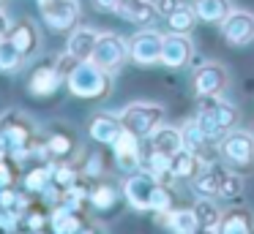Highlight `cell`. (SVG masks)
Here are the masks:
<instances>
[{
  "mask_svg": "<svg viewBox=\"0 0 254 234\" xmlns=\"http://www.w3.org/2000/svg\"><path fill=\"white\" fill-rule=\"evenodd\" d=\"M66 87L71 95L85 98V101H96V98H104L110 93L112 79H110V71L96 65L93 60H77L66 74Z\"/></svg>",
  "mask_w": 254,
  "mask_h": 234,
  "instance_id": "1",
  "label": "cell"
},
{
  "mask_svg": "<svg viewBox=\"0 0 254 234\" xmlns=\"http://www.w3.org/2000/svg\"><path fill=\"white\" fill-rule=\"evenodd\" d=\"M33 120L22 112H8L0 117V141L8 147L14 161H25L30 155V139H33Z\"/></svg>",
  "mask_w": 254,
  "mask_h": 234,
  "instance_id": "2",
  "label": "cell"
},
{
  "mask_svg": "<svg viewBox=\"0 0 254 234\" xmlns=\"http://www.w3.org/2000/svg\"><path fill=\"white\" fill-rule=\"evenodd\" d=\"M118 117H121L123 128L137 134L139 139H148V136L164 123V106H159V103H153V101H134V103H128Z\"/></svg>",
  "mask_w": 254,
  "mask_h": 234,
  "instance_id": "3",
  "label": "cell"
},
{
  "mask_svg": "<svg viewBox=\"0 0 254 234\" xmlns=\"http://www.w3.org/2000/svg\"><path fill=\"white\" fill-rule=\"evenodd\" d=\"M126 57H128V41H123L118 33H99L93 54H90V60H93L96 65H101L104 71L115 74Z\"/></svg>",
  "mask_w": 254,
  "mask_h": 234,
  "instance_id": "4",
  "label": "cell"
},
{
  "mask_svg": "<svg viewBox=\"0 0 254 234\" xmlns=\"http://www.w3.org/2000/svg\"><path fill=\"white\" fill-rule=\"evenodd\" d=\"M161 41H164L161 33H156L153 27H145L128 38V57L142 68H150L161 63Z\"/></svg>",
  "mask_w": 254,
  "mask_h": 234,
  "instance_id": "5",
  "label": "cell"
},
{
  "mask_svg": "<svg viewBox=\"0 0 254 234\" xmlns=\"http://www.w3.org/2000/svg\"><path fill=\"white\" fill-rule=\"evenodd\" d=\"M219 152L227 163H232V166H249V163H254V134L230 128L221 136Z\"/></svg>",
  "mask_w": 254,
  "mask_h": 234,
  "instance_id": "6",
  "label": "cell"
},
{
  "mask_svg": "<svg viewBox=\"0 0 254 234\" xmlns=\"http://www.w3.org/2000/svg\"><path fill=\"white\" fill-rule=\"evenodd\" d=\"M156 188H159V180L153 174H148L145 169H137L123 180V196L134 210H150Z\"/></svg>",
  "mask_w": 254,
  "mask_h": 234,
  "instance_id": "7",
  "label": "cell"
},
{
  "mask_svg": "<svg viewBox=\"0 0 254 234\" xmlns=\"http://www.w3.org/2000/svg\"><path fill=\"white\" fill-rule=\"evenodd\" d=\"M39 11L50 30L66 33L74 30L79 19V0H47V3H39Z\"/></svg>",
  "mask_w": 254,
  "mask_h": 234,
  "instance_id": "8",
  "label": "cell"
},
{
  "mask_svg": "<svg viewBox=\"0 0 254 234\" xmlns=\"http://www.w3.org/2000/svg\"><path fill=\"white\" fill-rule=\"evenodd\" d=\"M221 33H224L227 44L232 47H246L254 41V14L252 11L235 8L221 19Z\"/></svg>",
  "mask_w": 254,
  "mask_h": 234,
  "instance_id": "9",
  "label": "cell"
},
{
  "mask_svg": "<svg viewBox=\"0 0 254 234\" xmlns=\"http://www.w3.org/2000/svg\"><path fill=\"white\" fill-rule=\"evenodd\" d=\"M112 152H115V163L121 172L131 174L142 166V152H139V136L131 134L128 128H121V134L112 141Z\"/></svg>",
  "mask_w": 254,
  "mask_h": 234,
  "instance_id": "10",
  "label": "cell"
},
{
  "mask_svg": "<svg viewBox=\"0 0 254 234\" xmlns=\"http://www.w3.org/2000/svg\"><path fill=\"white\" fill-rule=\"evenodd\" d=\"M191 54H194V47H191L189 33L170 30V36H164V41H161V65H167V68H183L191 60Z\"/></svg>",
  "mask_w": 254,
  "mask_h": 234,
  "instance_id": "11",
  "label": "cell"
},
{
  "mask_svg": "<svg viewBox=\"0 0 254 234\" xmlns=\"http://www.w3.org/2000/svg\"><path fill=\"white\" fill-rule=\"evenodd\" d=\"M230 82V74L221 63H205L194 71V93L197 95H221Z\"/></svg>",
  "mask_w": 254,
  "mask_h": 234,
  "instance_id": "12",
  "label": "cell"
},
{
  "mask_svg": "<svg viewBox=\"0 0 254 234\" xmlns=\"http://www.w3.org/2000/svg\"><path fill=\"white\" fill-rule=\"evenodd\" d=\"M115 14L121 19L131 22V25H139V27H153L161 16L153 0H118Z\"/></svg>",
  "mask_w": 254,
  "mask_h": 234,
  "instance_id": "13",
  "label": "cell"
},
{
  "mask_svg": "<svg viewBox=\"0 0 254 234\" xmlns=\"http://www.w3.org/2000/svg\"><path fill=\"white\" fill-rule=\"evenodd\" d=\"M63 82H66V74L61 71V65H39L28 79V90L36 98H50L58 93Z\"/></svg>",
  "mask_w": 254,
  "mask_h": 234,
  "instance_id": "14",
  "label": "cell"
},
{
  "mask_svg": "<svg viewBox=\"0 0 254 234\" xmlns=\"http://www.w3.org/2000/svg\"><path fill=\"white\" fill-rule=\"evenodd\" d=\"M8 41L17 47V52L22 54L25 60L30 57V54H36L39 52V27L33 25V19H22V22H17V25L8 30Z\"/></svg>",
  "mask_w": 254,
  "mask_h": 234,
  "instance_id": "15",
  "label": "cell"
},
{
  "mask_svg": "<svg viewBox=\"0 0 254 234\" xmlns=\"http://www.w3.org/2000/svg\"><path fill=\"white\" fill-rule=\"evenodd\" d=\"M121 117L118 114H107V112H99L93 114V120H90L88 125V134L93 141H99V144H112L115 141V136L121 134Z\"/></svg>",
  "mask_w": 254,
  "mask_h": 234,
  "instance_id": "16",
  "label": "cell"
},
{
  "mask_svg": "<svg viewBox=\"0 0 254 234\" xmlns=\"http://www.w3.org/2000/svg\"><path fill=\"white\" fill-rule=\"evenodd\" d=\"M96 38H99V30H93V27H74L66 44V54L74 60H90Z\"/></svg>",
  "mask_w": 254,
  "mask_h": 234,
  "instance_id": "17",
  "label": "cell"
},
{
  "mask_svg": "<svg viewBox=\"0 0 254 234\" xmlns=\"http://www.w3.org/2000/svg\"><path fill=\"white\" fill-rule=\"evenodd\" d=\"M150 141V150H159L164 155H175L178 150H183V131L175 128V125H167L161 123L153 134L148 136Z\"/></svg>",
  "mask_w": 254,
  "mask_h": 234,
  "instance_id": "18",
  "label": "cell"
},
{
  "mask_svg": "<svg viewBox=\"0 0 254 234\" xmlns=\"http://www.w3.org/2000/svg\"><path fill=\"white\" fill-rule=\"evenodd\" d=\"M159 215V223L167 226L170 232L175 234H194L199 232V223L194 210H167V212H156Z\"/></svg>",
  "mask_w": 254,
  "mask_h": 234,
  "instance_id": "19",
  "label": "cell"
},
{
  "mask_svg": "<svg viewBox=\"0 0 254 234\" xmlns=\"http://www.w3.org/2000/svg\"><path fill=\"white\" fill-rule=\"evenodd\" d=\"M202 166H205L202 158H199L194 150L183 147V150H178L175 155H172L170 172H172V177H178V180H191V177H194V174H197Z\"/></svg>",
  "mask_w": 254,
  "mask_h": 234,
  "instance_id": "20",
  "label": "cell"
},
{
  "mask_svg": "<svg viewBox=\"0 0 254 234\" xmlns=\"http://www.w3.org/2000/svg\"><path fill=\"white\" fill-rule=\"evenodd\" d=\"M191 210L197 215V223L202 232H221V210L216 207V201L210 196H199Z\"/></svg>",
  "mask_w": 254,
  "mask_h": 234,
  "instance_id": "21",
  "label": "cell"
},
{
  "mask_svg": "<svg viewBox=\"0 0 254 234\" xmlns=\"http://www.w3.org/2000/svg\"><path fill=\"white\" fill-rule=\"evenodd\" d=\"M50 229L55 234H74L82 232V221H79V212L68 210L66 204H55V210L50 212Z\"/></svg>",
  "mask_w": 254,
  "mask_h": 234,
  "instance_id": "22",
  "label": "cell"
},
{
  "mask_svg": "<svg viewBox=\"0 0 254 234\" xmlns=\"http://www.w3.org/2000/svg\"><path fill=\"white\" fill-rule=\"evenodd\" d=\"M219 180H221V169L216 163H205L191 177V188L197 196H219Z\"/></svg>",
  "mask_w": 254,
  "mask_h": 234,
  "instance_id": "23",
  "label": "cell"
},
{
  "mask_svg": "<svg viewBox=\"0 0 254 234\" xmlns=\"http://www.w3.org/2000/svg\"><path fill=\"white\" fill-rule=\"evenodd\" d=\"M194 14H197V19L202 22H219L224 19L227 14H230V5H227V0H194Z\"/></svg>",
  "mask_w": 254,
  "mask_h": 234,
  "instance_id": "24",
  "label": "cell"
},
{
  "mask_svg": "<svg viewBox=\"0 0 254 234\" xmlns=\"http://www.w3.org/2000/svg\"><path fill=\"white\" fill-rule=\"evenodd\" d=\"M254 229L252 212L246 210H232L227 215H221V232L224 234H249Z\"/></svg>",
  "mask_w": 254,
  "mask_h": 234,
  "instance_id": "25",
  "label": "cell"
},
{
  "mask_svg": "<svg viewBox=\"0 0 254 234\" xmlns=\"http://www.w3.org/2000/svg\"><path fill=\"white\" fill-rule=\"evenodd\" d=\"M170 163H172V155H164V152L153 150L148 158H142V166H139V169H145L148 174H153V177L159 180V183H167V180L172 177Z\"/></svg>",
  "mask_w": 254,
  "mask_h": 234,
  "instance_id": "26",
  "label": "cell"
},
{
  "mask_svg": "<svg viewBox=\"0 0 254 234\" xmlns=\"http://www.w3.org/2000/svg\"><path fill=\"white\" fill-rule=\"evenodd\" d=\"M194 25H197V14H194L191 5L183 3L181 8H175L172 14H167V27L172 33H191Z\"/></svg>",
  "mask_w": 254,
  "mask_h": 234,
  "instance_id": "27",
  "label": "cell"
},
{
  "mask_svg": "<svg viewBox=\"0 0 254 234\" xmlns=\"http://www.w3.org/2000/svg\"><path fill=\"white\" fill-rule=\"evenodd\" d=\"M88 201H90V207H93V210H99V212L112 210V207L118 204V190L112 188L110 183H99L96 188H90Z\"/></svg>",
  "mask_w": 254,
  "mask_h": 234,
  "instance_id": "28",
  "label": "cell"
},
{
  "mask_svg": "<svg viewBox=\"0 0 254 234\" xmlns=\"http://www.w3.org/2000/svg\"><path fill=\"white\" fill-rule=\"evenodd\" d=\"M243 193V177L238 172L221 169V180H219V196L221 199H238Z\"/></svg>",
  "mask_w": 254,
  "mask_h": 234,
  "instance_id": "29",
  "label": "cell"
},
{
  "mask_svg": "<svg viewBox=\"0 0 254 234\" xmlns=\"http://www.w3.org/2000/svg\"><path fill=\"white\" fill-rule=\"evenodd\" d=\"M22 63H25V57L17 52V47L6 38V41L0 44V74H14V71H19Z\"/></svg>",
  "mask_w": 254,
  "mask_h": 234,
  "instance_id": "30",
  "label": "cell"
},
{
  "mask_svg": "<svg viewBox=\"0 0 254 234\" xmlns=\"http://www.w3.org/2000/svg\"><path fill=\"white\" fill-rule=\"evenodd\" d=\"M50 180H52V166H36V169H30V172L25 174L22 185H25V190H30V193H41V190L50 185Z\"/></svg>",
  "mask_w": 254,
  "mask_h": 234,
  "instance_id": "31",
  "label": "cell"
},
{
  "mask_svg": "<svg viewBox=\"0 0 254 234\" xmlns=\"http://www.w3.org/2000/svg\"><path fill=\"white\" fill-rule=\"evenodd\" d=\"M47 150H50V158H66L74 150V139L68 134H52L47 139Z\"/></svg>",
  "mask_w": 254,
  "mask_h": 234,
  "instance_id": "32",
  "label": "cell"
},
{
  "mask_svg": "<svg viewBox=\"0 0 254 234\" xmlns=\"http://www.w3.org/2000/svg\"><path fill=\"white\" fill-rule=\"evenodd\" d=\"M77 180H79L77 169H74V166H68V163H55V166H52V183H55L58 188H63V190H66L68 185H74Z\"/></svg>",
  "mask_w": 254,
  "mask_h": 234,
  "instance_id": "33",
  "label": "cell"
},
{
  "mask_svg": "<svg viewBox=\"0 0 254 234\" xmlns=\"http://www.w3.org/2000/svg\"><path fill=\"white\" fill-rule=\"evenodd\" d=\"M25 223H28V229L30 232H41V229L50 223V215H44L41 210H30L28 212V218H25Z\"/></svg>",
  "mask_w": 254,
  "mask_h": 234,
  "instance_id": "34",
  "label": "cell"
},
{
  "mask_svg": "<svg viewBox=\"0 0 254 234\" xmlns=\"http://www.w3.org/2000/svg\"><path fill=\"white\" fill-rule=\"evenodd\" d=\"M3 185H14V169L8 166V158L0 161V188H3Z\"/></svg>",
  "mask_w": 254,
  "mask_h": 234,
  "instance_id": "35",
  "label": "cell"
},
{
  "mask_svg": "<svg viewBox=\"0 0 254 234\" xmlns=\"http://www.w3.org/2000/svg\"><path fill=\"white\" fill-rule=\"evenodd\" d=\"M181 5H183V0H156V8H159V14H161V16L172 14V11L181 8Z\"/></svg>",
  "mask_w": 254,
  "mask_h": 234,
  "instance_id": "36",
  "label": "cell"
},
{
  "mask_svg": "<svg viewBox=\"0 0 254 234\" xmlns=\"http://www.w3.org/2000/svg\"><path fill=\"white\" fill-rule=\"evenodd\" d=\"M85 174H88V177H96V174H101V158L99 155H93L88 161V166H85Z\"/></svg>",
  "mask_w": 254,
  "mask_h": 234,
  "instance_id": "37",
  "label": "cell"
},
{
  "mask_svg": "<svg viewBox=\"0 0 254 234\" xmlns=\"http://www.w3.org/2000/svg\"><path fill=\"white\" fill-rule=\"evenodd\" d=\"M93 5L99 11H115L118 8V0H93Z\"/></svg>",
  "mask_w": 254,
  "mask_h": 234,
  "instance_id": "38",
  "label": "cell"
},
{
  "mask_svg": "<svg viewBox=\"0 0 254 234\" xmlns=\"http://www.w3.org/2000/svg\"><path fill=\"white\" fill-rule=\"evenodd\" d=\"M8 22H11V19H8V14L0 8V30L6 33V36H8V30H11V25H8Z\"/></svg>",
  "mask_w": 254,
  "mask_h": 234,
  "instance_id": "39",
  "label": "cell"
},
{
  "mask_svg": "<svg viewBox=\"0 0 254 234\" xmlns=\"http://www.w3.org/2000/svg\"><path fill=\"white\" fill-rule=\"evenodd\" d=\"M3 41H6V33H3V30H0V44H3Z\"/></svg>",
  "mask_w": 254,
  "mask_h": 234,
  "instance_id": "40",
  "label": "cell"
},
{
  "mask_svg": "<svg viewBox=\"0 0 254 234\" xmlns=\"http://www.w3.org/2000/svg\"><path fill=\"white\" fill-rule=\"evenodd\" d=\"M0 5H3V0H0Z\"/></svg>",
  "mask_w": 254,
  "mask_h": 234,
  "instance_id": "41",
  "label": "cell"
}]
</instances>
